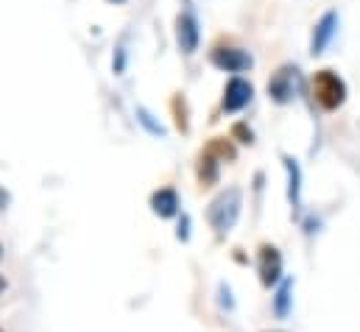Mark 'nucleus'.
I'll return each mask as SVG.
<instances>
[{
	"mask_svg": "<svg viewBox=\"0 0 360 332\" xmlns=\"http://www.w3.org/2000/svg\"><path fill=\"white\" fill-rule=\"evenodd\" d=\"M212 65L226 70V73H240V70L252 68V56L246 51H238V48H215L212 51Z\"/></svg>",
	"mask_w": 360,
	"mask_h": 332,
	"instance_id": "nucleus-3",
	"label": "nucleus"
},
{
	"mask_svg": "<svg viewBox=\"0 0 360 332\" xmlns=\"http://www.w3.org/2000/svg\"><path fill=\"white\" fill-rule=\"evenodd\" d=\"M174 115H176V129L179 132H187L190 126H187V106H184V98L176 95L174 98Z\"/></svg>",
	"mask_w": 360,
	"mask_h": 332,
	"instance_id": "nucleus-14",
	"label": "nucleus"
},
{
	"mask_svg": "<svg viewBox=\"0 0 360 332\" xmlns=\"http://www.w3.org/2000/svg\"><path fill=\"white\" fill-rule=\"evenodd\" d=\"M335 25H338V14L335 11H327L321 17V23L316 25V34H313V53H321L327 48V42L333 39L335 34Z\"/></svg>",
	"mask_w": 360,
	"mask_h": 332,
	"instance_id": "nucleus-8",
	"label": "nucleus"
},
{
	"mask_svg": "<svg viewBox=\"0 0 360 332\" xmlns=\"http://www.w3.org/2000/svg\"><path fill=\"white\" fill-rule=\"evenodd\" d=\"M115 3H120V0H115Z\"/></svg>",
	"mask_w": 360,
	"mask_h": 332,
	"instance_id": "nucleus-16",
	"label": "nucleus"
},
{
	"mask_svg": "<svg viewBox=\"0 0 360 332\" xmlns=\"http://www.w3.org/2000/svg\"><path fill=\"white\" fill-rule=\"evenodd\" d=\"M151 204H154V212H157V215L171 218V215H176V210H179V196H176V190L162 187V190H157V193H154Z\"/></svg>",
	"mask_w": 360,
	"mask_h": 332,
	"instance_id": "nucleus-9",
	"label": "nucleus"
},
{
	"mask_svg": "<svg viewBox=\"0 0 360 332\" xmlns=\"http://www.w3.org/2000/svg\"><path fill=\"white\" fill-rule=\"evenodd\" d=\"M204 154L212 157V160H235V148H232L226 140H212Z\"/></svg>",
	"mask_w": 360,
	"mask_h": 332,
	"instance_id": "nucleus-10",
	"label": "nucleus"
},
{
	"mask_svg": "<svg viewBox=\"0 0 360 332\" xmlns=\"http://www.w3.org/2000/svg\"><path fill=\"white\" fill-rule=\"evenodd\" d=\"M313 92H316V101H319L327 112L338 109V106L347 101V84L341 82L333 70H319V73H316V79H313Z\"/></svg>",
	"mask_w": 360,
	"mask_h": 332,
	"instance_id": "nucleus-2",
	"label": "nucleus"
},
{
	"mask_svg": "<svg viewBox=\"0 0 360 332\" xmlns=\"http://www.w3.org/2000/svg\"><path fill=\"white\" fill-rule=\"evenodd\" d=\"M232 137H238L240 143H252V129H249L246 123H238V126L232 129Z\"/></svg>",
	"mask_w": 360,
	"mask_h": 332,
	"instance_id": "nucleus-15",
	"label": "nucleus"
},
{
	"mask_svg": "<svg viewBox=\"0 0 360 332\" xmlns=\"http://www.w3.org/2000/svg\"><path fill=\"white\" fill-rule=\"evenodd\" d=\"M240 204H243V198H240V190H238V187H229L226 193H221V196L210 204V210H207L210 226H212L218 235L229 232V229L235 226L238 215H240Z\"/></svg>",
	"mask_w": 360,
	"mask_h": 332,
	"instance_id": "nucleus-1",
	"label": "nucleus"
},
{
	"mask_svg": "<svg viewBox=\"0 0 360 332\" xmlns=\"http://www.w3.org/2000/svg\"><path fill=\"white\" fill-rule=\"evenodd\" d=\"M176 37H179L181 53H193L198 48V23L193 14H181L176 20Z\"/></svg>",
	"mask_w": 360,
	"mask_h": 332,
	"instance_id": "nucleus-7",
	"label": "nucleus"
},
{
	"mask_svg": "<svg viewBox=\"0 0 360 332\" xmlns=\"http://www.w3.org/2000/svg\"><path fill=\"white\" fill-rule=\"evenodd\" d=\"M285 167H288V179H290L288 198H290V204H296V201H299V167H296L293 160H285Z\"/></svg>",
	"mask_w": 360,
	"mask_h": 332,
	"instance_id": "nucleus-12",
	"label": "nucleus"
},
{
	"mask_svg": "<svg viewBox=\"0 0 360 332\" xmlns=\"http://www.w3.org/2000/svg\"><path fill=\"white\" fill-rule=\"evenodd\" d=\"M279 274H282V257H279V251L274 249V246H260V279H263V285L271 288L276 279H279Z\"/></svg>",
	"mask_w": 360,
	"mask_h": 332,
	"instance_id": "nucleus-6",
	"label": "nucleus"
},
{
	"mask_svg": "<svg viewBox=\"0 0 360 332\" xmlns=\"http://www.w3.org/2000/svg\"><path fill=\"white\" fill-rule=\"evenodd\" d=\"M249 101H252V84L243 82V79H232L226 84V92H224V109L226 112H240Z\"/></svg>",
	"mask_w": 360,
	"mask_h": 332,
	"instance_id": "nucleus-4",
	"label": "nucleus"
},
{
	"mask_svg": "<svg viewBox=\"0 0 360 332\" xmlns=\"http://www.w3.org/2000/svg\"><path fill=\"white\" fill-rule=\"evenodd\" d=\"M293 89H296V68H282L274 79L269 82V92L274 101L285 103L293 98Z\"/></svg>",
	"mask_w": 360,
	"mask_h": 332,
	"instance_id": "nucleus-5",
	"label": "nucleus"
},
{
	"mask_svg": "<svg viewBox=\"0 0 360 332\" xmlns=\"http://www.w3.org/2000/svg\"><path fill=\"white\" fill-rule=\"evenodd\" d=\"M198 179H201V184H212L215 179H218V162L212 160V157H201V167H198Z\"/></svg>",
	"mask_w": 360,
	"mask_h": 332,
	"instance_id": "nucleus-11",
	"label": "nucleus"
},
{
	"mask_svg": "<svg viewBox=\"0 0 360 332\" xmlns=\"http://www.w3.org/2000/svg\"><path fill=\"white\" fill-rule=\"evenodd\" d=\"M288 299H290V285L285 282V285L279 288L276 299H274V313H276V316H288Z\"/></svg>",
	"mask_w": 360,
	"mask_h": 332,
	"instance_id": "nucleus-13",
	"label": "nucleus"
}]
</instances>
